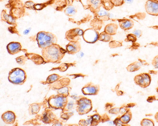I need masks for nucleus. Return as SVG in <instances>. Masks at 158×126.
Here are the masks:
<instances>
[{
    "label": "nucleus",
    "mask_w": 158,
    "mask_h": 126,
    "mask_svg": "<svg viewBox=\"0 0 158 126\" xmlns=\"http://www.w3.org/2000/svg\"><path fill=\"white\" fill-rule=\"evenodd\" d=\"M141 68L140 63L136 61L130 64L128 66L126 69L129 72H134L139 70Z\"/></svg>",
    "instance_id": "obj_22"
},
{
    "label": "nucleus",
    "mask_w": 158,
    "mask_h": 126,
    "mask_svg": "<svg viewBox=\"0 0 158 126\" xmlns=\"http://www.w3.org/2000/svg\"><path fill=\"white\" fill-rule=\"evenodd\" d=\"M108 124L109 125H113L114 124L113 122L112 121H109L108 122Z\"/></svg>",
    "instance_id": "obj_41"
},
{
    "label": "nucleus",
    "mask_w": 158,
    "mask_h": 126,
    "mask_svg": "<svg viewBox=\"0 0 158 126\" xmlns=\"http://www.w3.org/2000/svg\"><path fill=\"white\" fill-rule=\"evenodd\" d=\"M29 31H30V30L27 29L25 31H24L23 33L24 34H25V35L27 34L28 33H29Z\"/></svg>",
    "instance_id": "obj_39"
},
{
    "label": "nucleus",
    "mask_w": 158,
    "mask_h": 126,
    "mask_svg": "<svg viewBox=\"0 0 158 126\" xmlns=\"http://www.w3.org/2000/svg\"><path fill=\"white\" fill-rule=\"evenodd\" d=\"M49 106L55 109H64L67 105V99L66 97L62 95L51 96L48 100Z\"/></svg>",
    "instance_id": "obj_4"
},
{
    "label": "nucleus",
    "mask_w": 158,
    "mask_h": 126,
    "mask_svg": "<svg viewBox=\"0 0 158 126\" xmlns=\"http://www.w3.org/2000/svg\"><path fill=\"white\" fill-rule=\"evenodd\" d=\"M41 106L39 104L34 103L31 105L29 108V114L33 115L37 114L40 110Z\"/></svg>",
    "instance_id": "obj_23"
},
{
    "label": "nucleus",
    "mask_w": 158,
    "mask_h": 126,
    "mask_svg": "<svg viewBox=\"0 0 158 126\" xmlns=\"http://www.w3.org/2000/svg\"><path fill=\"white\" fill-rule=\"evenodd\" d=\"M27 57L25 56H22L17 57L16 59L17 62L20 65H23L25 64L27 60Z\"/></svg>",
    "instance_id": "obj_29"
},
{
    "label": "nucleus",
    "mask_w": 158,
    "mask_h": 126,
    "mask_svg": "<svg viewBox=\"0 0 158 126\" xmlns=\"http://www.w3.org/2000/svg\"><path fill=\"white\" fill-rule=\"evenodd\" d=\"M60 78L59 75L56 74H53L48 77L46 82L47 84H51L57 81Z\"/></svg>",
    "instance_id": "obj_27"
},
{
    "label": "nucleus",
    "mask_w": 158,
    "mask_h": 126,
    "mask_svg": "<svg viewBox=\"0 0 158 126\" xmlns=\"http://www.w3.org/2000/svg\"><path fill=\"white\" fill-rule=\"evenodd\" d=\"M67 52L69 54L74 55L79 53L81 49V45L79 41H70L66 45Z\"/></svg>",
    "instance_id": "obj_11"
},
{
    "label": "nucleus",
    "mask_w": 158,
    "mask_h": 126,
    "mask_svg": "<svg viewBox=\"0 0 158 126\" xmlns=\"http://www.w3.org/2000/svg\"><path fill=\"white\" fill-rule=\"evenodd\" d=\"M119 26L121 29L125 30H129L132 29L134 26V23L131 19L125 18L118 19Z\"/></svg>",
    "instance_id": "obj_14"
},
{
    "label": "nucleus",
    "mask_w": 158,
    "mask_h": 126,
    "mask_svg": "<svg viewBox=\"0 0 158 126\" xmlns=\"http://www.w3.org/2000/svg\"><path fill=\"white\" fill-rule=\"evenodd\" d=\"M145 8L148 14L153 16H158V0H147L145 4Z\"/></svg>",
    "instance_id": "obj_9"
},
{
    "label": "nucleus",
    "mask_w": 158,
    "mask_h": 126,
    "mask_svg": "<svg viewBox=\"0 0 158 126\" xmlns=\"http://www.w3.org/2000/svg\"><path fill=\"white\" fill-rule=\"evenodd\" d=\"M134 81L136 85L145 88L150 85L151 78L149 74L144 73L136 75L134 78Z\"/></svg>",
    "instance_id": "obj_7"
},
{
    "label": "nucleus",
    "mask_w": 158,
    "mask_h": 126,
    "mask_svg": "<svg viewBox=\"0 0 158 126\" xmlns=\"http://www.w3.org/2000/svg\"><path fill=\"white\" fill-rule=\"evenodd\" d=\"M26 79L27 75L25 71L20 68L14 69L9 72L8 80L14 84L22 85L26 82Z\"/></svg>",
    "instance_id": "obj_3"
},
{
    "label": "nucleus",
    "mask_w": 158,
    "mask_h": 126,
    "mask_svg": "<svg viewBox=\"0 0 158 126\" xmlns=\"http://www.w3.org/2000/svg\"><path fill=\"white\" fill-rule=\"evenodd\" d=\"M73 103H69L67 106L68 109H72L73 107Z\"/></svg>",
    "instance_id": "obj_36"
},
{
    "label": "nucleus",
    "mask_w": 158,
    "mask_h": 126,
    "mask_svg": "<svg viewBox=\"0 0 158 126\" xmlns=\"http://www.w3.org/2000/svg\"><path fill=\"white\" fill-rule=\"evenodd\" d=\"M120 111L121 113H124L125 112V110L123 108L121 109L120 110Z\"/></svg>",
    "instance_id": "obj_40"
},
{
    "label": "nucleus",
    "mask_w": 158,
    "mask_h": 126,
    "mask_svg": "<svg viewBox=\"0 0 158 126\" xmlns=\"http://www.w3.org/2000/svg\"><path fill=\"white\" fill-rule=\"evenodd\" d=\"M77 111L80 115L88 113L92 109L91 100L87 98H83L79 99L77 102Z\"/></svg>",
    "instance_id": "obj_6"
},
{
    "label": "nucleus",
    "mask_w": 158,
    "mask_h": 126,
    "mask_svg": "<svg viewBox=\"0 0 158 126\" xmlns=\"http://www.w3.org/2000/svg\"><path fill=\"white\" fill-rule=\"evenodd\" d=\"M68 91L69 89L67 87H64L59 89L58 91V93L59 94L62 95L66 96L67 94H68Z\"/></svg>",
    "instance_id": "obj_32"
},
{
    "label": "nucleus",
    "mask_w": 158,
    "mask_h": 126,
    "mask_svg": "<svg viewBox=\"0 0 158 126\" xmlns=\"http://www.w3.org/2000/svg\"><path fill=\"white\" fill-rule=\"evenodd\" d=\"M100 116L98 115H95L93 116L91 121L96 122L100 120Z\"/></svg>",
    "instance_id": "obj_35"
},
{
    "label": "nucleus",
    "mask_w": 158,
    "mask_h": 126,
    "mask_svg": "<svg viewBox=\"0 0 158 126\" xmlns=\"http://www.w3.org/2000/svg\"><path fill=\"white\" fill-rule=\"evenodd\" d=\"M132 116L131 111L128 109L124 114L119 119L121 122L123 124H127L132 118Z\"/></svg>",
    "instance_id": "obj_19"
},
{
    "label": "nucleus",
    "mask_w": 158,
    "mask_h": 126,
    "mask_svg": "<svg viewBox=\"0 0 158 126\" xmlns=\"http://www.w3.org/2000/svg\"><path fill=\"white\" fill-rule=\"evenodd\" d=\"M137 36L133 34H129L127 36V38L125 39V41L126 42L132 41V42H135L136 41Z\"/></svg>",
    "instance_id": "obj_30"
},
{
    "label": "nucleus",
    "mask_w": 158,
    "mask_h": 126,
    "mask_svg": "<svg viewBox=\"0 0 158 126\" xmlns=\"http://www.w3.org/2000/svg\"><path fill=\"white\" fill-rule=\"evenodd\" d=\"M55 116L51 111H46L42 117L43 122L46 124H50L55 120Z\"/></svg>",
    "instance_id": "obj_17"
},
{
    "label": "nucleus",
    "mask_w": 158,
    "mask_h": 126,
    "mask_svg": "<svg viewBox=\"0 0 158 126\" xmlns=\"http://www.w3.org/2000/svg\"><path fill=\"white\" fill-rule=\"evenodd\" d=\"M83 29L79 28H75L70 29L65 34V38L70 41H77L81 39L80 37L82 36L84 33Z\"/></svg>",
    "instance_id": "obj_8"
},
{
    "label": "nucleus",
    "mask_w": 158,
    "mask_h": 126,
    "mask_svg": "<svg viewBox=\"0 0 158 126\" xmlns=\"http://www.w3.org/2000/svg\"><path fill=\"white\" fill-rule=\"evenodd\" d=\"M94 19L102 21H107L110 20V14L104 10H101L93 14Z\"/></svg>",
    "instance_id": "obj_16"
},
{
    "label": "nucleus",
    "mask_w": 158,
    "mask_h": 126,
    "mask_svg": "<svg viewBox=\"0 0 158 126\" xmlns=\"http://www.w3.org/2000/svg\"><path fill=\"white\" fill-rule=\"evenodd\" d=\"M77 12V10L75 7L72 5H69L64 11L65 14L68 17H73Z\"/></svg>",
    "instance_id": "obj_21"
},
{
    "label": "nucleus",
    "mask_w": 158,
    "mask_h": 126,
    "mask_svg": "<svg viewBox=\"0 0 158 126\" xmlns=\"http://www.w3.org/2000/svg\"><path fill=\"white\" fill-rule=\"evenodd\" d=\"M86 4L84 8L89 10L93 14L100 11L102 6L101 0H87Z\"/></svg>",
    "instance_id": "obj_10"
},
{
    "label": "nucleus",
    "mask_w": 158,
    "mask_h": 126,
    "mask_svg": "<svg viewBox=\"0 0 158 126\" xmlns=\"http://www.w3.org/2000/svg\"><path fill=\"white\" fill-rule=\"evenodd\" d=\"M103 21L94 19L91 21L90 25L96 30H100L102 27Z\"/></svg>",
    "instance_id": "obj_25"
},
{
    "label": "nucleus",
    "mask_w": 158,
    "mask_h": 126,
    "mask_svg": "<svg viewBox=\"0 0 158 126\" xmlns=\"http://www.w3.org/2000/svg\"><path fill=\"white\" fill-rule=\"evenodd\" d=\"M125 2L128 4H131L133 2V0H124Z\"/></svg>",
    "instance_id": "obj_38"
},
{
    "label": "nucleus",
    "mask_w": 158,
    "mask_h": 126,
    "mask_svg": "<svg viewBox=\"0 0 158 126\" xmlns=\"http://www.w3.org/2000/svg\"><path fill=\"white\" fill-rule=\"evenodd\" d=\"M66 53V50L57 44L42 49V51L43 57L48 62L53 63L61 60Z\"/></svg>",
    "instance_id": "obj_1"
},
{
    "label": "nucleus",
    "mask_w": 158,
    "mask_h": 126,
    "mask_svg": "<svg viewBox=\"0 0 158 126\" xmlns=\"http://www.w3.org/2000/svg\"><path fill=\"white\" fill-rule=\"evenodd\" d=\"M21 44L18 42H11L7 46L8 53L11 55H14L20 53L21 51Z\"/></svg>",
    "instance_id": "obj_13"
},
{
    "label": "nucleus",
    "mask_w": 158,
    "mask_h": 126,
    "mask_svg": "<svg viewBox=\"0 0 158 126\" xmlns=\"http://www.w3.org/2000/svg\"><path fill=\"white\" fill-rule=\"evenodd\" d=\"M154 118L156 121L158 123V112L156 113L154 116Z\"/></svg>",
    "instance_id": "obj_37"
},
{
    "label": "nucleus",
    "mask_w": 158,
    "mask_h": 126,
    "mask_svg": "<svg viewBox=\"0 0 158 126\" xmlns=\"http://www.w3.org/2000/svg\"><path fill=\"white\" fill-rule=\"evenodd\" d=\"M101 3L102 7L108 11L112 10L114 6L110 0H101Z\"/></svg>",
    "instance_id": "obj_24"
},
{
    "label": "nucleus",
    "mask_w": 158,
    "mask_h": 126,
    "mask_svg": "<svg viewBox=\"0 0 158 126\" xmlns=\"http://www.w3.org/2000/svg\"><path fill=\"white\" fill-rule=\"evenodd\" d=\"M114 6L119 7L122 5L125 2L124 0H110Z\"/></svg>",
    "instance_id": "obj_31"
},
{
    "label": "nucleus",
    "mask_w": 158,
    "mask_h": 126,
    "mask_svg": "<svg viewBox=\"0 0 158 126\" xmlns=\"http://www.w3.org/2000/svg\"><path fill=\"white\" fill-rule=\"evenodd\" d=\"M152 64L155 68H158V55L153 59L152 61Z\"/></svg>",
    "instance_id": "obj_33"
},
{
    "label": "nucleus",
    "mask_w": 158,
    "mask_h": 126,
    "mask_svg": "<svg viewBox=\"0 0 158 126\" xmlns=\"http://www.w3.org/2000/svg\"><path fill=\"white\" fill-rule=\"evenodd\" d=\"M36 40L39 48L42 49L57 42V37L54 34L45 31L39 32L36 35Z\"/></svg>",
    "instance_id": "obj_2"
},
{
    "label": "nucleus",
    "mask_w": 158,
    "mask_h": 126,
    "mask_svg": "<svg viewBox=\"0 0 158 126\" xmlns=\"http://www.w3.org/2000/svg\"><path fill=\"white\" fill-rule=\"evenodd\" d=\"M113 37L112 35L108 34L104 31L99 34V40L105 42L112 41Z\"/></svg>",
    "instance_id": "obj_20"
},
{
    "label": "nucleus",
    "mask_w": 158,
    "mask_h": 126,
    "mask_svg": "<svg viewBox=\"0 0 158 126\" xmlns=\"http://www.w3.org/2000/svg\"><path fill=\"white\" fill-rule=\"evenodd\" d=\"M118 26L114 23H109L105 26L104 31L108 34L111 35L116 34L118 29Z\"/></svg>",
    "instance_id": "obj_18"
},
{
    "label": "nucleus",
    "mask_w": 158,
    "mask_h": 126,
    "mask_svg": "<svg viewBox=\"0 0 158 126\" xmlns=\"http://www.w3.org/2000/svg\"><path fill=\"white\" fill-rule=\"evenodd\" d=\"M2 20L7 22L10 24H13L15 23V20L11 17L7 15L5 11H3L2 14Z\"/></svg>",
    "instance_id": "obj_26"
},
{
    "label": "nucleus",
    "mask_w": 158,
    "mask_h": 126,
    "mask_svg": "<svg viewBox=\"0 0 158 126\" xmlns=\"http://www.w3.org/2000/svg\"><path fill=\"white\" fill-rule=\"evenodd\" d=\"M2 118L5 123L12 124L15 122L16 117L15 113L13 112L8 111L3 113Z\"/></svg>",
    "instance_id": "obj_15"
},
{
    "label": "nucleus",
    "mask_w": 158,
    "mask_h": 126,
    "mask_svg": "<svg viewBox=\"0 0 158 126\" xmlns=\"http://www.w3.org/2000/svg\"><path fill=\"white\" fill-rule=\"evenodd\" d=\"M99 91V87L93 84H88L83 87L82 91L85 95H94L98 94Z\"/></svg>",
    "instance_id": "obj_12"
},
{
    "label": "nucleus",
    "mask_w": 158,
    "mask_h": 126,
    "mask_svg": "<svg viewBox=\"0 0 158 126\" xmlns=\"http://www.w3.org/2000/svg\"><path fill=\"white\" fill-rule=\"evenodd\" d=\"M133 34L135 35L137 37L140 38L142 35V32L141 30H136L133 32Z\"/></svg>",
    "instance_id": "obj_34"
},
{
    "label": "nucleus",
    "mask_w": 158,
    "mask_h": 126,
    "mask_svg": "<svg viewBox=\"0 0 158 126\" xmlns=\"http://www.w3.org/2000/svg\"><path fill=\"white\" fill-rule=\"evenodd\" d=\"M141 125L142 126H154V122L151 119L144 118L141 121Z\"/></svg>",
    "instance_id": "obj_28"
},
{
    "label": "nucleus",
    "mask_w": 158,
    "mask_h": 126,
    "mask_svg": "<svg viewBox=\"0 0 158 126\" xmlns=\"http://www.w3.org/2000/svg\"><path fill=\"white\" fill-rule=\"evenodd\" d=\"M99 34L97 30L93 28H90L85 30L82 36L85 42L93 44L99 40Z\"/></svg>",
    "instance_id": "obj_5"
}]
</instances>
